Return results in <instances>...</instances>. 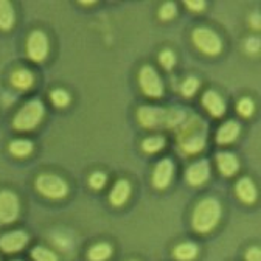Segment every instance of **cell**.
I'll use <instances>...</instances> for the list:
<instances>
[{"label": "cell", "instance_id": "obj_1", "mask_svg": "<svg viewBox=\"0 0 261 261\" xmlns=\"http://www.w3.org/2000/svg\"><path fill=\"white\" fill-rule=\"evenodd\" d=\"M207 136H208V126L207 123L198 117L185 118V121L180 126V130L177 134V145L184 154L193 155L201 152L207 145Z\"/></svg>", "mask_w": 261, "mask_h": 261}, {"label": "cell", "instance_id": "obj_2", "mask_svg": "<svg viewBox=\"0 0 261 261\" xmlns=\"http://www.w3.org/2000/svg\"><path fill=\"white\" fill-rule=\"evenodd\" d=\"M137 121L145 129H173L185 121V112L177 108L142 106L137 109Z\"/></svg>", "mask_w": 261, "mask_h": 261}, {"label": "cell", "instance_id": "obj_3", "mask_svg": "<svg viewBox=\"0 0 261 261\" xmlns=\"http://www.w3.org/2000/svg\"><path fill=\"white\" fill-rule=\"evenodd\" d=\"M221 204L215 198H204L196 204L191 215V227L196 233H210L221 221Z\"/></svg>", "mask_w": 261, "mask_h": 261}, {"label": "cell", "instance_id": "obj_4", "mask_svg": "<svg viewBox=\"0 0 261 261\" xmlns=\"http://www.w3.org/2000/svg\"><path fill=\"white\" fill-rule=\"evenodd\" d=\"M45 115V108L39 100H31L25 103L13 120V127L20 133H27V130H33L39 126Z\"/></svg>", "mask_w": 261, "mask_h": 261}, {"label": "cell", "instance_id": "obj_5", "mask_svg": "<svg viewBox=\"0 0 261 261\" xmlns=\"http://www.w3.org/2000/svg\"><path fill=\"white\" fill-rule=\"evenodd\" d=\"M191 41L194 47L207 56H216L222 50V41L212 28L198 27L191 33Z\"/></svg>", "mask_w": 261, "mask_h": 261}, {"label": "cell", "instance_id": "obj_6", "mask_svg": "<svg viewBox=\"0 0 261 261\" xmlns=\"http://www.w3.org/2000/svg\"><path fill=\"white\" fill-rule=\"evenodd\" d=\"M35 185H36V190L48 199H62L69 193V185L65 184V180L50 173L39 174L36 177Z\"/></svg>", "mask_w": 261, "mask_h": 261}, {"label": "cell", "instance_id": "obj_7", "mask_svg": "<svg viewBox=\"0 0 261 261\" xmlns=\"http://www.w3.org/2000/svg\"><path fill=\"white\" fill-rule=\"evenodd\" d=\"M139 86L149 98H160L163 95V81L152 65H143L139 72Z\"/></svg>", "mask_w": 261, "mask_h": 261}, {"label": "cell", "instance_id": "obj_8", "mask_svg": "<svg viewBox=\"0 0 261 261\" xmlns=\"http://www.w3.org/2000/svg\"><path fill=\"white\" fill-rule=\"evenodd\" d=\"M50 51L48 38L42 30H35L30 33L27 39V55L33 62H42L47 59Z\"/></svg>", "mask_w": 261, "mask_h": 261}, {"label": "cell", "instance_id": "obj_9", "mask_svg": "<svg viewBox=\"0 0 261 261\" xmlns=\"http://www.w3.org/2000/svg\"><path fill=\"white\" fill-rule=\"evenodd\" d=\"M20 215V201L17 194L10 190L0 191V222L13 224Z\"/></svg>", "mask_w": 261, "mask_h": 261}, {"label": "cell", "instance_id": "obj_10", "mask_svg": "<svg viewBox=\"0 0 261 261\" xmlns=\"http://www.w3.org/2000/svg\"><path fill=\"white\" fill-rule=\"evenodd\" d=\"M174 176V163L170 159H163L160 160L157 165L154 167L152 171V185L157 190H163L167 188Z\"/></svg>", "mask_w": 261, "mask_h": 261}, {"label": "cell", "instance_id": "obj_11", "mask_svg": "<svg viewBox=\"0 0 261 261\" xmlns=\"http://www.w3.org/2000/svg\"><path fill=\"white\" fill-rule=\"evenodd\" d=\"M208 177H210V163L205 159L191 163L185 173L187 182L193 187H199V185L205 184L208 180Z\"/></svg>", "mask_w": 261, "mask_h": 261}, {"label": "cell", "instance_id": "obj_12", "mask_svg": "<svg viewBox=\"0 0 261 261\" xmlns=\"http://www.w3.org/2000/svg\"><path fill=\"white\" fill-rule=\"evenodd\" d=\"M28 243V235L22 230L10 232L0 237V250L5 253H16L22 250Z\"/></svg>", "mask_w": 261, "mask_h": 261}, {"label": "cell", "instance_id": "obj_13", "mask_svg": "<svg viewBox=\"0 0 261 261\" xmlns=\"http://www.w3.org/2000/svg\"><path fill=\"white\" fill-rule=\"evenodd\" d=\"M216 165L222 176L232 177L240 170V162L235 154L232 152H219L216 154Z\"/></svg>", "mask_w": 261, "mask_h": 261}, {"label": "cell", "instance_id": "obj_14", "mask_svg": "<svg viewBox=\"0 0 261 261\" xmlns=\"http://www.w3.org/2000/svg\"><path fill=\"white\" fill-rule=\"evenodd\" d=\"M202 105L212 117H222L225 114V103L222 96L215 90H207L202 95Z\"/></svg>", "mask_w": 261, "mask_h": 261}, {"label": "cell", "instance_id": "obj_15", "mask_svg": "<svg viewBox=\"0 0 261 261\" xmlns=\"http://www.w3.org/2000/svg\"><path fill=\"white\" fill-rule=\"evenodd\" d=\"M240 130H241V127H240V123L238 121H233V120L225 121L218 129V133H216V142L219 145H230V143H233L238 139Z\"/></svg>", "mask_w": 261, "mask_h": 261}, {"label": "cell", "instance_id": "obj_16", "mask_svg": "<svg viewBox=\"0 0 261 261\" xmlns=\"http://www.w3.org/2000/svg\"><path fill=\"white\" fill-rule=\"evenodd\" d=\"M130 196V184L126 179H120L115 182L109 193V201L114 207H121L127 202Z\"/></svg>", "mask_w": 261, "mask_h": 261}, {"label": "cell", "instance_id": "obj_17", "mask_svg": "<svg viewBox=\"0 0 261 261\" xmlns=\"http://www.w3.org/2000/svg\"><path fill=\"white\" fill-rule=\"evenodd\" d=\"M235 193L238 196V199L244 204H253L256 201V187L252 182V179L249 177H243L238 180L237 187H235Z\"/></svg>", "mask_w": 261, "mask_h": 261}, {"label": "cell", "instance_id": "obj_18", "mask_svg": "<svg viewBox=\"0 0 261 261\" xmlns=\"http://www.w3.org/2000/svg\"><path fill=\"white\" fill-rule=\"evenodd\" d=\"M10 83L17 90H28L30 87H33V84H35V76H33V73L27 69H17L11 73Z\"/></svg>", "mask_w": 261, "mask_h": 261}, {"label": "cell", "instance_id": "obj_19", "mask_svg": "<svg viewBox=\"0 0 261 261\" xmlns=\"http://www.w3.org/2000/svg\"><path fill=\"white\" fill-rule=\"evenodd\" d=\"M16 22V14L11 2L7 0H0V30H11Z\"/></svg>", "mask_w": 261, "mask_h": 261}, {"label": "cell", "instance_id": "obj_20", "mask_svg": "<svg viewBox=\"0 0 261 261\" xmlns=\"http://www.w3.org/2000/svg\"><path fill=\"white\" fill-rule=\"evenodd\" d=\"M198 252H199L198 246L187 241V243H182V244L176 246L173 253H174V258L177 261H191V259H194L196 256H198Z\"/></svg>", "mask_w": 261, "mask_h": 261}, {"label": "cell", "instance_id": "obj_21", "mask_svg": "<svg viewBox=\"0 0 261 261\" xmlns=\"http://www.w3.org/2000/svg\"><path fill=\"white\" fill-rule=\"evenodd\" d=\"M112 255V247L108 243H98L92 246L87 252V259L89 261H106Z\"/></svg>", "mask_w": 261, "mask_h": 261}, {"label": "cell", "instance_id": "obj_22", "mask_svg": "<svg viewBox=\"0 0 261 261\" xmlns=\"http://www.w3.org/2000/svg\"><path fill=\"white\" fill-rule=\"evenodd\" d=\"M10 152L14 157H27L33 152V142L27 139H16L10 143Z\"/></svg>", "mask_w": 261, "mask_h": 261}, {"label": "cell", "instance_id": "obj_23", "mask_svg": "<svg viewBox=\"0 0 261 261\" xmlns=\"http://www.w3.org/2000/svg\"><path fill=\"white\" fill-rule=\"evenodd\" d=\"M165 148V139L162 136H152V137H148L142 142V149L148 154H154V152H159Z\"/></svg>", "mask_w": 261, "mask_h": 261}, {"label": "cell", "instance_id": "obj_24", "mask_svg": "<svg viewBox=\"0 0 261 261\" xmlns=\"http://www.w3.org/2000/svg\"><path fill=\"white\" fill-rule=\"evenodd\" d=\"M50 101L56 106V108H65V106H69L70 101H72V98H70V93L67 90H64V89H55L50 92Z\"/></svg>", "mask_w": 261, "mask_h": 261}, {"label": "cell", "instance_id": "obj_25", "mask_svg": "<svg viewBox=\"0 0 261 261\" xmlns=\"http://www.w3.org/2000/svg\"><path fill=\"white\" fill-rule=\"evenodd\" d=\"M31 258L35 261H58V256L55 252H51L50 249L44 247V246H36L31 250Z\"/></svg>", "mask_w": 261, "mask_h": 261}, {"label": "cell", "instance_id": "obj_26", "mask_svg": "<svg viewBox=\"0 0 261 261\" xmlns=\"http://www.w3.org/2000/svg\"><path fill=\"white\" fill-rule=\"evenodd\" d=\"M199 86H201V83H199V80H198V78L188 76V78L182 83V87H180V89H182V95H184V96H187V98L193 96L196 92H198Z\"/></svg>", "mask_w": 261, "mask_h": 261}, {"label": "cell", "instance_id": "obj_27", "mask_svg": "<svg viewBox=\"0 0 261 261\" xmlns=\"http://www.w3.org/2000/svg\"><path fill=\"white\" fill-rule=\"evenodd\" d=\"M159 62L162 64V67L163 69H167V70H171L174 67V64H176V55L171 51V50H162L160 55H159Z\"/></svg>", "mask_w": 261, "mask_h": 261}, {"label": "cell", "instance_id": "obj_28", "mask_svg": "<svg viewBox=\"0 0 261 261\" xmlns=\"http://www.w3.org/2000/svg\"><path fill=\"white\" fill-rule=\"evenodd\" d=\"M237 111H238V114L241 117L249 118L253 114V111H255L253 101L250 100V98H241V100L238 101V105H237Z\"/></svg>", "mask_w": 261, "mask_h": 261}, {"label": "cell", "instance_id": "obj_29", "mask_svg": "<svg viewBox=\"0 0 261 261\" xmlns=\"http://www.w3.org/2000/svg\"><path fill=\"white\" fill-rule=\"evenodd\" d=\"M108 182V176L101 171H95L93 174H90L89 177V185L93 188V190H101Z\"/></svg>", "mask_w": 261, "mask_h": 261}, {"label": "cell", "instance_id": "obj_30", "mask_svg": "<svg viewBox=\"0 0 261 261\" xmlns=\"http://www.w3.org/2000/svg\"><path fill=\"white\" fill-rule=\"evenodd\" d=\"M176 13H177V10H176V5L173 4V2H168V4H163L162 7H160V10H159V17L162 19V20H171L174 16H176Z\"/></svg>", "mask_w": 261, "mask_h": 261}, {"label": "cell", "instance_id": "obj_31", "mask_svg": "<svg viewBox=\"0 0 261 261\" xmlns=\"http://www.w3.org/2000/svg\"><path fill=\"white\" fill-rule=\"evenodd\" d=\"M244 47H246V51H247V53L255 55V53L259 51V39H258V38H247Z\"/></svg>", "mask_w": 261, "mask_h": 261}, {"label": "cell", "instance_id": "obj_32", "mask_svg": "<svg viewBox=\"0 0 261 261\" xmlns=\"http://www.w3.org/2000/svg\"><path fill=\"white\" fill-rule=\"evenodd\" d=\"M246 261H261L259 247H250V249L246 252Z\"/></svg>", "mask_w": 261, "mask_h": 261}, {"label": "cell", "instance_id": "obj_33", "mask_svg": "<svg viewBox=\"0 0 261 261\" xmlns=\"http://www.w3.org/2000/svg\"><path fill=\"white\" fill-rule=\"evenodd\" d=\"M185 7L190 11H202L207 5H205V2H202V0H198V2H191V0H187Z\"/></svg>", "mask_w": 261, "mask_h": 261}, {"label": "cell", "instance_id": "obj_34", "mask_svg": "<svg viewBox=\"0 0 261 261\" xmlns=\"http://www.w3.org/2000/svg\"><path fill=\"white\" fill-rule=\"evenodd\" d=\"M250 23H252V27H253V28H256V30H258V28H259V16H258V14H253V16H252Z\"/></svg>", "mask_w": 261, "mask_h": 261}]
</instances>
